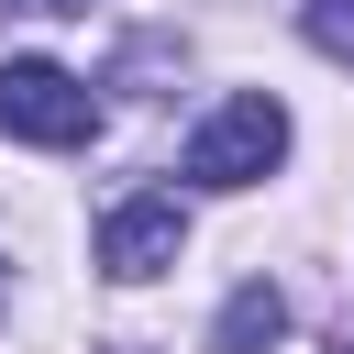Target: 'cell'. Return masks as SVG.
Returning <instances> with one entry per match:
<instances>
[{"mask_svg":"<svg viewBox=\"0 0 354 354\" xmlns=\"http://www.w3.org/2000/svg\"><path fill=\"white\" fill-rule=\"evenodd\" d=\"M177 254H188V210H177V188H133V199H111V221H100V266H111L122 288L166 277Z\"/></svg>","mask_w":354,"mask_h":354,"instance_id":"cell-3","label":"cell"},{"mask_svg":"<svg viewBox=\"0 0 354 354\" xmlns=\"http://www.w3.org/2000/svg\"><path fill=\"white\" fill-rule=\"evenodd\" d=\"M0 133H11V144L66 155V144H88V133H100V88H88V77H66L55 55H0Z\"/></svg>","mask_w":354,"mask_h":354,"instance_id":"cell-1","label":"cell"},{"mask_svg":"<svg viewBox=\"0 0 354 354\" xmlns=\"http://www.w3.org/2000/svg\"><path fill=\"white\" fill-rule=\"evenodd\" d=\"M299 22H310V44H321V55H343V66H354V0H310Z\"/></svg>","mask_w":354,"mask_h":354,"instance_id":"cell-5","label":"cell"},{"mask_svg":"<svg viewBox=\"0 0 354 354\" xmlns=\"http://www.w3.org/2000/svg\"><path fill=\"white\" fill-rule=\"evenodd\" d=\"M0 11H33V22H55V11H88V0H0Z\"/></svg>","mask_w":354,"mask_h":354,"instance_id":"cell-6","label":"cell"},{"mask_svg":"<svg viewBox=\"0 0 354 354\" xmlns=\"http://www.w3.org/2000/svg\"><path fill=\"white\" fill-rule=\"evenodd\" d=\"M277 332H288V299L254 277V288H232V299H221V321H210V354H266Z\"/></svg>","mask_w":354,"mask_h":354,"instance_id":"cell-4","label":"cell"},{"mask_svg":"<svg viewBox=\"0 0 354 354\" xmlns=\"http://www.w3.org/2000/svg\"><path fill=\"white\" fill-rule=\"evenodd\" d=\"M277 155H288V111H277L266 88H243V100H221V111L188 133L177 177H188V188H254Z\"/></svg>","mask_w":354,"mask_h":354,"instance_id":"cell-2","label":"cell"}]
</instances>
